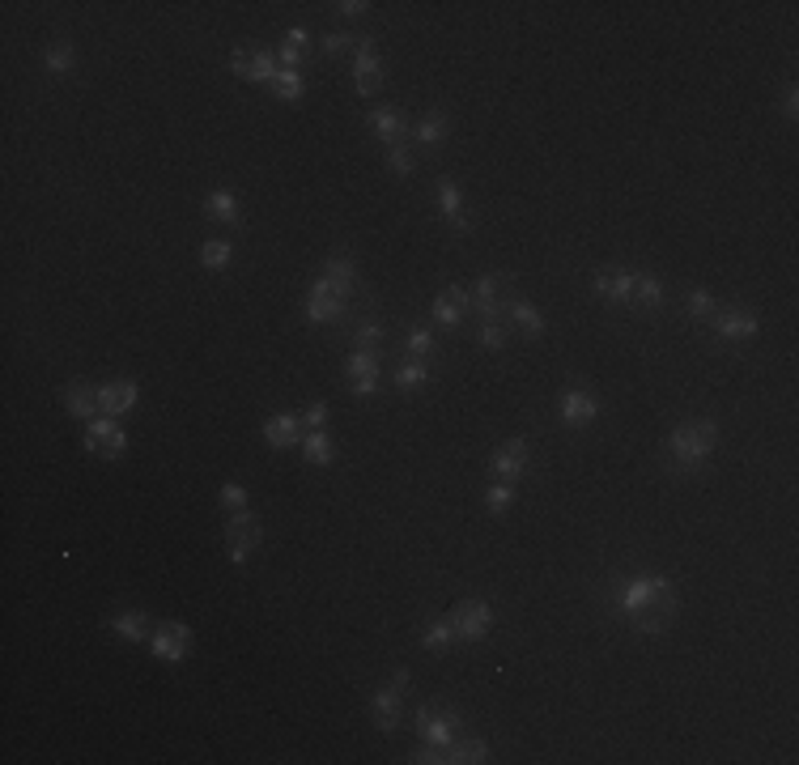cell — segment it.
<instances>
[{"mask_svg": "<svg viewBox=\"0 0 799 765\" xmlns=\"http://www.w3.org/2000/svg\"><path fill=\"white\" fill-rule=\"evenodd\" d=\"M612 604H617V612L638 634H668L676 625L680 595L668 574L638 570V574H621L612 583Z\"/></svg>", "mask_w": 799, "mask_h": 765, "instance_id": "cell-1", "label": "cell"}, {"mask_svg": "<svg viewBox=\"0 0 799 765\" xmlns=\"http://www.w3.org/2000/svg\"><path fill=\"white\" fill-rule=\"evenodd\" d=\"M714 447H719V421L714 417H697V421H680L676 430L668 434L663 442V451H668V464L672 472L680 476H693L710 464Z\"/></svg>", "mask_w": 799, "mask_h": 765, "instance_id": "cell-2", "label": "cell"}, {"mask_svg": "<svg viewBox=\"0 0 799 765\" xmlns=\"http://www.w3.org/2000/svg\"><path fill=\"white\" fill-rule=\"evenodd\" d=\"M413 731H417L421 744L447 748L455 736H464V714H459L455 706H430V702H425L413 714Z\"/></svg>", "mask_w": 799, "mask_h": 765, "instance_id": "cell-3", "label": "cell"}, {"mask_svg": "<svg viewBox=\"0 0 799 765\" xmlns=\"http://www.w3.org/2000/svg\"><path fill=\"white\" fill-rule=\"evenodd\" d=\"M404 693H408V668H396L379 689L370 693V723L391 736L400 727V714H404Z\"/></svg>", "mask_w": 799, "mask_h": 765, "instance_id": "cell-4", "label": "cell"}, {"mask_svg": "<svg viewBox=\"0 0 799 765\" xmlns=\"http://www.w3.org/2000/svg\"><path fill=\"white\" fill-rule=\"evenodd\" d=\"M710 332L719 340H753L761 332V315H757V306H748V302H727L714 311Z\"/></svg>", "mask_w": 799, "mask_h": 765, "instance_id": "cell-5", "label": "cell"}, {"mask_svg": "<svg viewBox=\"0 0 799 765\" xmlns=\"http://www.w3.org/2000/svg\"><path fill=\"white\" fill-rule=\"evenodd\" d=\"M255 544H264V527L255 523L251 510H234V515L226 519V557L234 561V566H243Z\"/></svg>", "mask_w": 799, "mask_h": 765, "instance_id": "cell-6", "label": "cell"}, {"mask_svg": "<svg viewBox=\"0 0 799 765\" xmlns=\"http://www.w3.org/2000/svg\"><path fill=\"white\" fill-rule=\"evenodd\" d=\"M85 451L98 459H119L128 451V430L115 417H94L85 421Z\"/></svg>", "mask_w": 799, "mask_h": 765, "instance_id": "cell-7", "label": "cell"}, {"mask_svg": "<svg viewBox=\"0 0 799 765\" xmlns=\"http://www.w3.org/2000/svg\"><path fill=\"white\" fill-rule=\"evenodd\" d=\"M192 642H196L192 625H183V621H158V625H153V638H149V651L158 655L162 663H183L187 651H192Z\"/></svg>", "mask_w": 799, "mask_h": 765, "instance_id": "cell-8", "label": "cell"}, {"mask_svg": "<svg viewBox=\"0 0 799 765\" xmlns=\"http://www.w3.org/2000/svg\"><path fill=\"white\" fill-rule=\"evenodd\" d=\"M230 73L251 81V85H272V77H277L281 68H277V56L264 47H234L230 51Z\"/></svg>", "mask_w": 799, "mask_h": 765, "instance_id": "cell-9", "label": "cell"}, {"mask_svg": "<svg viewBox=\"0 0 799 765\" xmlns=\"http://www.w3.org/2000/svg\"><path fill=\"white\" fill-rule=\"evenodd\" d=\"M527 459H532V442H527L523 434H519V438H506L502 447L489 455V476H493V481L515 485L519 476L527 472Z\"/></svg>", "mask_w": 799, "mask_h": 765, "instance_id": "cell-10", "label": "cell"}, {"mask_svg": "<svg viewBox=\"0 0 799 765\" xmlns=\"http://www.w3.org/2000/svg\"><path fill=\"white\" fill-rule=\"evenodd\" d=\"M447 617L455 625V638L459 642H481L489 629H493V608L485 600H459Z\"/></svg>", "mask_w": 799, "mask_h": 765, "instance_id": "cell-11", "label": "cell"}, {"mask_svg": "<svg viewBox=\"0 0 799 765\" xmlns=\"http://www.w3.org/2000/svg\"><path fill=\"white\" fill-rule=\"evenodd\" d=\"M557 417H561V425H570V430H587V425L600 417V396L587 387H566L557 396Z\"/></svg>", "mask_w": 799, "mask_h": 765, "instance_id": "cell-12", "label": "cell"}, {"mask_svg": "<svg viewBox=\"0 0 799 765\" xmlns=\"http://www.w3.org/2000/svg\"><path fill=\"white\" fill-rule=\"evenodd\" d=\"M353 90L362 98H374L383 90V60H379V51H374L370 34H362V43L353 51Z\"/></svg>", "mask_w": 799, "mask_h": 765, "instance_id": "cell-13", "label": "cell"}, {"mask_svg": "<svg viewBox=\"0 0 799 765\" xmlns=\"http://www.w3.org/2000/svg\"><path fill=\"white\" fill-rule=\"evenodd\" d=\"M345 298L336 294V289L323 281V277H315L311 285H306V298H302V315H306V323H336L340 315H345Z\"/></svg>", "mask_w": 799, "mask_h": 765, "instance_id": "cell-14", "label": "cell"}, {"mask_svg": "<svg viewBox=\"0 0 799 765\" xmlns=\"http://www.w3.org/2000/svg\"><path fill=\"white\" fill-rule=\"evenodd\" d=\"M468 311H472V298H468L464 285L438 289L434 302H430V319H434V328H442V332H459V323H464Z\"/></svg>", "mask_w": 799, "mask_h": 765, "instance_id": "cell-15", "label": "cell"}, {"mask_svg": "<svg viewBox=\"0 0 799 765\" xmlns=\"http://www.w3.org/2000/svg\"><path fill=\"white\" fill-rule=\"evenodd\" d=\"M591 289L612 306H634V268H621V264L595 268Z\"/></svg>", "mask_w": 799, "mask_h": 765, "instance_id": "cell-16", "label": "cell"}, {"mask_svg": "<svg viewBox=\"0 0 799 765\" xmlns=\"http://www.w3.org/2000/svg\"><path fill=\"white\" fill-rule=\"evenodd\" d=\"M345 383H349V396L370 400L374 391H379V353L353 349V353L345 357Z\"/></svg>", "mask_w": 799, "mask_h": 765, "instance_id": "cell-17", "label": "cell"}, {"mask_svg": "<svg viewBox=\"0 0 799 765\" xmlns=\"http://www.w3.org/2000/svg\"><path fill=\"white\" fill-rule=\"evenodd\" d=\"M506 281L510 277H502V272H481V277H476V285L468 289L476 319H502V311H506V302H502Z\"/></svg>", "mask_w": 799, "mask_h": 765, "instance_id": "cell-18", "label": "cell"}, {"mask_svg": "<svg viewBox=\"0 0 799 765\" xmlns=\"http://www.w3.org/2000/svg\"><path fill=\"white\" fill-rule=\"evenodd\" d=\"M136 400H141V387H136L132 379H111L98 387V417H124L136 408Z\"/></svg>", "mask_w": 799, "mask_h": 765, "instance_id": "cell-19", "label": "cell"}, {"mask_svg": "<svg viewBox=\"0 0 799 765\" xmlns=\"http://www.w3.org/2000/svg\"><path fill=\"white\" fill-rule=\"evenodd\" d=\"M434 192H438V209H442V221H447V230L472 234V213H468V200L459 196V187H455L451 179H438Z\"/></svg>", "mask_w": 799, "mask_h": 765, "instance_id": "cell-20", "label": "cell"}, {"mask_svg": "<svg viewBox=\"0 0 799 765\" xmlns=\"http://www.w3.org/2000/svg\"><path fill=\"white\" fill-rule=\"evenodd\" d=\"M264 442L272 451H289L302 442V413H289V408H277L272 417H264Z\"/></svg>", "mask_w": 799, "mask_h": 765, "instance_id": "cell-21", "label": "cell"}, {"mask_svg": "<svg viewBox=\"0 0 799 765\" xmlns=\"http://www.w3.org/2000/svg\"><path fill=\"white\" fill-rule=\"evenodd\" d=\"M366 124H370V132L379 136V141L391 149V145H404V136H408V115L400 111V107H374L370 115H366Z\"/></svg>", "mask_w": 799, "mask_h": 765, "instance_id": "cell-22", "label": "cell"}, {"mask_svg": "<svg viewBox=\"0 0 799 765\" xmlns=\"http://www.w3.org/2000/svg\"><path fill=\"white\" fill-rule=\"evenodd\" d=\"M319 277L328 281L345 302L357 294V260H353V255H345V251H340V255H328V260H323V272H319Z\"/></svg>", "mask_w": 799, "mask_h": 765, "instance_id": "cell-23", "label": "cell"}, {"mask_svg": "<svg viewBox=\"0 0 799 765\" xmlns=\"http://www.w3.org/2000/svg\"><path fill=\"white\" fill-rule=\"evenodd\" d=\"M502 319H510V328H519L527 340H536V336H544V315H540V306L536 302H527V298H506V311H502Z\"/></svg>", "mask_w": 799, "mask_h": 765, "instance_id": "cell-24", "label": "cell"}, {"mask_svg": "<svg viewBox=\"0 0 799 765\" xmlns=\"http://www.w3.org/2000/svg\"><path fill=\"white\" fill-rule=\"evenodd\" d=\"M277 60H281V68H298V73H302V68L311 64V30H306V26H289L281 34Z\"/></svg>", "mask_w": 799, "mask_h": 765, "instance_id": "cell-25", "label": "cell"}, {"mask_svg": "<svg viewBox=\"0 0 799 765\" xmlns=\"http://www.w3.org/2000/svg\"><path fill=\"white\" fill-rule=\"evenodd\" d=\"M408 136H413L417 149H442L451 136V115L447 111H430L425 119H417L413 128H408Z\"/></svg>", "mask_w": 799, "mask_h": 765, "instance_id": "cell-26", "label": "cell"}, {"mask_svg": "<svg viewBox=\"0 0 799 765\" xmlns=\"http://www.w3.org/2000/svg\"><path fill=\"white\" fill-rule=\"evenodd\" d=\"M489 761V744L481 736H455L447 748H438V765H481Z\"/></svg>", "mask_w": 799, "mask_h": 765, "instance_id": "cell-27", "label": "cell"}, {"mask_svg": "<svg viewBox=\"0 0 799 765\" xmlns=\"http://www.w3.org/2000/svg\"><path fill=\"white\" fill-rule=\"evenodd\" d=\"M60 404H64V413H68V417H77V421H94V413H98V387H94V383H85V379H73V383L64 387Z\"/></svg>", "mask_w": 799, "mask_h": 765, "instance_id": "cell-28", "label": "cell"}, {"mask_svg": "<svg viewBox=\"0 0 799 765\" xmlns=\"http://www.w3.org/2000/svg\"><path fill=\"white\" fill-rule=\"evenodd\" d=\"M107 625L115 629L119 638H128V642H149L153 638V621H149L145 608H115Z\"/></svg>", "mask_w": 799, "mask_h": 765, "instance_id": "cell-29", "label": "cell"}, {"mask_svg": "<svg viewBox=\"0 0 799 765\" xmlns=\"http://www.w3.org/2000/svg\"><path fill=\"white\" fill-rule=\"evenodd\" d=\"M204 217L217 221V226H238L243 221V204H238L230 187H217V192L204 196Z\"/></svg>", "mask_w": 799, "mask_h": 765, "instance_id": "cell-30", "label": "cell"}, {"mask_svg": "<svg viewBox=\"0 0 799 765\" xmlns=\"http://www.w3.org/2000/svg\"><path fill=\"white\" fill-rule=\"evenodd\" d=\"M430 379H434V366L421 362V357H404V362L396 366V374H391V383H396L400 396H417Z\"/></svg>", "mask_w": 799, "mask_h": 765, "instance_id": "cell-31", "label": "cell"}, {"mask_svg": "<svg viewBox=\"0 0 799 765\" xmlns=\"http://www.w3.org/2000/svg\"><path fill=\"white\" fill-rule=\"evenodd\" d=\"M663 302H668V285H663L655 272H646V268H638L634 272V306H642V311H663Z\"/></svg>", "mask_w": 799, "mask_h": 765, "instance_id": "cell-32", "label": "cell"}, {"mask_svg": "<svg viewBox=\"0 0 799 765\" xmlns=\"http://www.w3.org/2000/svg\"><path fill=\"white\" fill-rule=\"evenodd\" d=\"M455 642H459V638H455V625H451V617H430V621L421 625V646H425V651L447 655Z\"/></svg>", "mask_w": 799, "mask_h": 765, "instance_id": "cell-33", "label": "cell"}, {"mask_svg": "<svg viewBox=\"0 0 799 765\" xmlns=\"http://www.w3.org/2000/svg\"><path fill=\"white\" fill-rule=\"evenodd\" d=\"M302 459L306 464H315V468H328L332 459H336V442H332V434L328 430H311V434H302Z\"/></svg>", "mask_w": 799, "mask_h": 765, "instance_id": "cell-34", "label": "cell"}, {"mask_svg": "<svg viewBox=\"0 0 799 765\" xmlns=\"http://www.w3.org/2000/svg\"><path fill=\"white\" fill-rule=\"evenodd\" d=\"M383 340H387V328L379 315H362L353 323V349L362 353H383Z\"/></svg>", "mask_w": 799, "mask_h": 765, "instance_id": "cell-35", "label": "cell"}, {"mask_svg": "<svg viewBox=\"0 0 799 765\" xmlns=\"http://www.w3.org/2000/svg\"><path fill=\"white\" fill-rule=\"evenodd\" d=\"M43 68L51 77H68L77 68V51H73V43L68 39H56V43H47V51H43Z\"/></svg>", "mask_w": 799, "mask_h": 765, "instance_id": "cell-36", "label": "cell"}, {"mask_svg": "<svg viewBox=\"0 0 799 765\" xmlns=\"http://www.w3.org/2000/svg\"><path fill=\"white\" fill-rule=\"evenodd\" d=\"M272 98H281V102H302L306 98V77L298 73V68H281L277 77H272Z\"/></svg>", "mask_w": 799, "mask_h": 765, "instance_id": "cell-37", "label": "cell"}, {"mask_svg": "<svg viewBox=\"0 0 799 765\" xmlns=\"http://www.w3.org/2000/svg\"><path fill=\"white\" fill-rule=\"evenodd\" d=\"M476 340H481V349H489V353H502V349L510 345L506 319H476Z\"/></svg>", "mask_w": 799, "mask_h": 765, "instance_id": "cell-38", "label": "cell"}, {"mask_svg": "<svg viewBox=\"0 0 799 765\" xmlns=\"http://www.w3.org/2000/svg\"><path fill=\"white\" fill-rule=\"evenodd\" d=\"M404 353L408 357H421V362H430V357L438 353V340H434V328H408L404 332Z\"/></svg>", "mask_w": 799, "mask_h": 765, "instance_id": "cell-39", "label": "cell"}, {"mask_svg": "<svg viewBox=\"0 0 799 765\" xmlns=\"http://www.w3.org/2000/svg\"><path fill=\"white\" fill-rule=\"evenodd\" d=\"M230 260H234V247H230V238H209V243L200 247V264L209 268V272H221V268H230Z\"/></svg>", "mask_w": 799, "mask_h": 765, "instance_id": "cell-40", "label": "cell"}, {"mask_svg": "<svg viewBox=\"0 0 799 765\" xmlns=\"http://www.w3.org/2000/svg\"><path fill=\"white\" fill-rule=\"evenodd\" d=\"M714 311H719V302H714L706 289H689V294H685V315H689L693 323H710Z\"/></svg>", "mask_w": 799, "mask_h": 765, "instance_id": "cell-41", "label": "cell"}, {"mask_svg": "<svg viewBox=\"0 0 799 765\" xmlns=\"http://www.w3.org/2000/svg\"><path fill=\"white\" fill-rule=\"evenodd\" d=\"M510 506H515V485L493 481V485L485 489V510H489V515H506Z\"/></svg>", "mask_w": 799, "mask_h": 765, "instance_id": "cell-42", "label": "cell"}, {"mask_svg": "<svg viewBox=\"0 0 799 765\" xmlns=\"http://www.w3.org/2000/svg\"><path fill=\"white\" fill-rule=\"evenodd\" d=\"M357 43H362V34H353V30H328L323 34V56H345V51H357Z\"/></svg>", "mask_w": 799, "mask_h": 765, "instance_id": "cell-43", "label": "cell"}, {"mask_svg": "<svg viewBox=\"0 0 799 765\" xmlns=\"http://www.w3.org/2000/svg\"><path fill=\"white\" fill-rule=\"evenodd\" d=\"M387 170H391V175H400V179L413 175V170H417L413 149H408V145H391V149H387Z\"/></svg>", "mask_w": 799, "mask_h": 765, "instance_id": "cell-44", "label": "cell"}, {"mask_svg": "<svg viewBox=\"0 0 799 765\" xmlns=\"http://www.w3.org/2000/svg\"><path fill=\"white\" fill-rule=\"evenodd\" d=\"M221 506H226L230 515H234V510H247V489L238 481H226V485H221Z\"/></svg>", "mask_w": 799, "mask_h": 765, "instance_id": "cell-45", "label": "cell"}, {"mask_svg": "<svg viewBox=\"0 0 799 765\" xmlns=\"http://www.w3.org/2000/svg\"><path fill=\"white\" fill-rule=\"evenodd\" d=\"M323 421H328V400L306 404V413H302V425H306V430H323Z\"/></svg>", "mask_w": 799, "mask_h": 765, "instance_id": "cell-46", "label": "cell"}, {"mask_svg": "<svg viewBox=\"0 0 799 765\" xmlns=\"http://www.w3.org/2000/svg\"><path fill=\"white\" fill-rule=\"evenodd\" d=\"M374 5H366V0H340V5H336V13L340 17H366Z\"/></svg>", "mask_w": 799, "mask_h": 765, "instance_id": "cell-47", "label": "cell"}, {"mask_svg": "<svg viewBox=\"0 0 799 765\" xmlns=\"http://www.w3.org/2000/svg\"><path fill=\"white\" fill-rule=\"evenodd\" d=\"M782 115H787V119L799 115V90H795V85H787V94H782Z\"/></svg>", "mask_w": 799, "mask_h": 765, "instance_id": "cell-48", "label": "cell"}]
</instances>
